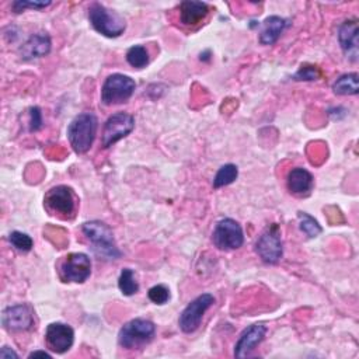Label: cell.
<instances>
[{
  "label": "cell",
  "mask_w": 359,
  "mask_h": 359,
  "mask_svg": "<svg viewBox=\"0 0 359 359\" xmlns=\"http://www.w3.org/2000/svg\"><path fill=\"white\" fill-rule=\"evenodd\" d=\"M297 219H299V229L309 237V238H314L317 237L323 229L321 226L318 224V222L310 216L309 213L306 212H299L297 213Z\"/></svg>",
  "instance_id": "cb8c5ba5"
},
{
  "label": "cell",
  "mask_w": 359,
  "mask_h": 359,
  "mask_svg": "<svg viewBox=\"0 0 359 359\" xmlns=\"http://www.w3.org/2000/svg\"><path fill=\"white\" fill-rule=\"evenodd\" d=\"M149 299L156 304H164L170 299V290L164 285H156L149 289L147 292Z\"/></svg>",
  "instance_id": "484cf974"
},
{
  "label": "cell",
  "mask_w": 359,
  "mask_h": 359,
  "mask_svg": "<svg viewBox=\"0 0 359 359\" xmlns=\"http://www.w3.org/2000/svg\"><path fill=\"white\" fill-rule=\"evenodd\" d=\"M237 175H238L237 165H234V164L222 165L213 178V188L217 189V188L230 185L231 182H234L237 180Z\"/></svg>",
  "instance_id": "44dd1931"
},
{
  "label": "cell",
  "mask_w": 359,
  "mask_h": 359,
  "mask_svg": "<svg viewBox=\"0 0 359 359\" xmlns=\"http://www.w3.org/2000/svg\"><path fill=\"white\" fill-rule=\"evenodd\" d=\"M135 128V118L128 112H115L104 123L102 146L105 149L115 144L118 140L126 137Z\"/></svg>",
  "instance_id": "9c48e42d"
},
{
  "label": "cell",
  "mask_w": 359,
  "mask_h": 359,
  "mask_svg": "<svg viewBox=\"0 0 359 359\" xmlns=\"http://www.w3.org/2000/svg\"><path fill=\"white\" fill-rule=\"evenodd\" d=\"M212 241L219 250H237L244 243V233L241 226L236 220L226 217L216 223L215 230L212 233Z\"/></svg>",
  "instance_id": "8992f818"
},
{
  "label": "cell",
  "mask_w": 359,
  "mask_h": 359,
  "mask_svg": "<svg viewBox=\"0 0 359 359\" xmlns=\"http://www.w3.org/2000/svg\"><path fill=\"white\" fill-rule=\"evenodd\" d=\"M42 128V114L39 107L29 108V130L36 132Z\"/></svg>",
  "instance_id": "f1b7e54d"
},
{
  "label": "cell",
  "mask_w": 359,
  "mask_h": 359,
  "mask_svg": "<svg viewBox=\"0 0 359 359\" xmlns=\"http://www.w3.org/2000/svg\"><path fill=\"white\" fill-rule=\"evenodd\" d=\"M50 4V1H14L11 4L14 13H21L24 11L25 8H34V10H42L45 7H48Z\"/></svg>",
  "instance_id": "83f0119b"
},
{
  "label": "cell",
  "mask_w": 359,
  "mask_h": 359,
  "mask_svg": "<svg viewBox=\"0 0 359 359\" xmlns=\"http://www.w3.org/2000/svg\"><path fill=\"white\" fill-rule=\"evenodd\" d=\"M338 41L346 59L351 62L358 60V22L356 20H346L338 28Z\"/></svg>",
  "instance_id": "9a60e30c"
},
{
  "label": "cell",
  "mask_w": 359,
  "mask_h": 359,
  "mask_svg": "<svg viewBox=\"0 0 359 359\" xmlns=\"http://www.w3.org/2000/svg\"><path fill=\"white\" fill-rule=\"evenodd\" d=\"M88 20L97 32L108 38H116L125 31V20L101 3H93L88 7Z\"/></svg>",
  "instance_id": "3957f363"
},
{
  "label": "cell",
  "mask_w": 359,
  "mask_h": 359,
  "mask_svg": "<svg viewBox=\"0 0 359 359\" xmlns=\"http://www.w3.org/2000/svg\"><path fill=\"white\" fill-rule=\"evenodd\" d=\"M118 286H119V290L122 292V294H125V296H132L139 290V283L136 280L135 272L130 268L122 269L119 279H118Z\"/></svg>",
  "instance_id": "7402d4cb"
},
{
  "label": "cell",
  "mask_w": 359,
  "mask_h": 359,
  "mask_svg": "<svg viewBox=\"0 0 359 359\" xmlns=\"http://www.w3.org/2000/svg\"><path fill=\"white\" fill-rule=\"evenodd\" d=\"M8 241H10V244H11L15 250H18V251H21V252H28V251H31V248H32V245H34L32 238H31L28 234L22 233V231H11L10 236H8Z\"/></svg>",
  "instance_id": "d4e9b609"
},
{
  "label": "cell",
  "mask_w": 359,
  "mask_h": 359,
  "mask_svg": "<svg viewBox=\"0 0 359 359\" xmlns=\"http://www.w3.org/2000/svg\"><path fill=\"white\" fill-rule=\"evenodd\" d=\"M332 90L338 95H355L359 93L358 86V74L356 73H346L339 76L335 83L332 84Z\"/></svg>",
  "instance_id": "ffe728a7"
},
{
  "label": "cell",
  "mask_w": 359,
  "mask_h": 359,
  "mask_svg": "<svg viewBox=\"0 0 359 359\" xmlns=\"http://www.w3.org/2000/svg\"><path fill=\"white\" fill-rule=\"evenodd\" d=\"M314 185V178L311 172L306 168L296 167L287 174V188L296 196H306L310 194Z\"/></svg>",
  "instance_id": "e0dca14e"
},
{
  "label": "cell",
  "mask_w": 359,
  "mask_h": 359,
  "mask_svg": "<svg viewBox=\"0 0 359 359\" xmlns=\"http://www.w3.org/2000/svg\"><path fill=\"white\" fill-rule=\"evenodd\" d=\"M45 339L50 351L56 353H65L73 345L74 331L65 323H52L46 328Z\"/></svg>",
  "instance_id": "7c38bea8"
},
{
  "label": "cell",
  "mask_w": 359,
  "mask_h": 359,
  "mask_svg": "<svg viewBox=\"0 0 359 359\" xmlns=\"http://www.w3.org/2000/svg\"><path fill=\"white\" fill-rule=\"evenodd\" d=\"M209 13V7L203 1L187 0L180 4V21L187 27L201 24Z\"/></svg>",
  "instance_id": "ac0fdd59"
},
{
  "label": "cell",
  "mask_w": 359,
  "mask_h": 359,
  "mask_svg": "<svg viewBox=\"0 0 359 359\" xmlns=\"http://www.w3.org/2000/svg\"><path fill=\"white\" fill-rule=\"evenodd\" d=\"M36 356H42V358H50V353L45 352V351H34L29 353V358H36Z\"/></svg>",
  "instance_id": "4dcf8cb0"
},
{
  "label": "cell",
  "mask_w": 359,
  "mask_h": 359,
  "mask_svg": "<svg viewBox=\"0 0 359 359\" xmlns=\"http://www.w3.org/2000/svg\"><path fill=\"white\" fill-rule=\"evenodd\" d=\"M255 252L266 264H276L283 254L282 238L278 224L268 226L255 243Z\"/></svg>",
  "instance_id": "ba28073f"
},
{
  "label": "cell",
  "mask_w": 359,
  "mask_h": 359,
  "mask_svg": "<svg viewBox=\"0 0 359 359\" xmlns=\"http://www.w3.org/2000/svg\"><path fill=\"white\" fill-rule=\"evenodd\" d=\"M266 334V327L264 324H252L247 327L238 341L234 345V356L236 358H245L248 356L257 345H259Z\"/></svg>",
  "instance_id": "5bb4252c"
},
{
  "label": "cell",
  "mask_w": 359,
  "mask_h": 359,
  "mask_svg": "<svg viewBox=\"0 0 359 359\" xmlns=\"http://www.w3.org/2000/svg\"><path fill=\"white\" fill-rule=\"evenodd\" d=\"M91 275V261L84 252H72L60 264V278L65 282L83 283Z\"/></svg>",
  "instance_id": "30bf717a"
},
{
  "label": "cell",
  "mask_w": 359,
  "mask_h": 359,
  "mask_svg": "<svg viewBox=\"0 0 359 359\" xmlns=\"http://www.w3.org/2000/svg\"><path fill=\"white\" fill-rule=\"evenodd\" d=\"M0 358L1 359H10V358H18V353H15L13 349L8 346H3L0 351Z\"/></svg>",
  "instance_id": "f546056e"
},
{
  "label": "cell",
  "mask_w": 359,
  "mask_h": 359,
  "mask_svg": "<svg viewBox=\"0 0 359 359\" xmlns=\"http://www.w3.org/2000/svg\"><path fill=\"white\" fill-rule=\"evenodd\" d=\"M287 21L279 15H269L262 24V31L259 34V42L262 45H272L278 41L283 29L286 28Z\"/></svg>",
  "instance_id": "d6986e66"
},
{
  "label": "cell",
  "mask_w": 359,
  "mask_h": 359,
  "mask_svg": "<svg viewBox=\"0 0 359 359\" xmlns=\"http://www.w3.org/2000/svg\"><path fill=\"white\" fill-rule=\"evenodd\" d=\"M81 231L86 238L91 243V248L94 254L105 261L118 259L121 257V251L116 247L114 233L108 224L100 220L86 222L81 226Z\"/></svg>",
  "instance_id": "6da1fadb"
},
{
  "label": "cell",
  "mask_w": 359,
  "mask_h": 359,
  "mask_svg": "<svg viewBox=\"0 0 359 359\" xmlns=\"http://www.w3.org/2000/svg\"><path fill=\"white\" fill-rule=\"evenodd\" d=\"M50 38L45 32L32 34L20 48V56L24 60H32L46 56L50 52Z\"/></svg>",
  "instance_id": "2e32d148"
},
{
  "label": "cell",
  "mask_w": 359,
  "mask_h": 359,
  "mask_svg": "<svg viewBox=\"0 0 359 359\" xmlns=\"http://www.w3.org/2000/svg\"><path fill=\"white\" fill-rule=\"evenodd\" d=\"M215 303V297L210 293H202L195 297L188 306L182 310L178 318V325L182 332L191 334L196 331L202 323V318L206 310Z\"/></svg>",
  "instance_id": "52a82bcc"
},
{
  "label": "cell",
  "mask_w": 359,
  "mask_h": 359,
  "mask_svg": "<svg viewBox=\"0 0 359 359\" xmlns=\"http://www.w3.org/2000/svg\"><path fill=\"white\" fill-rule=\"evenodd\" d=\"M320 76H321V73H320L318 67L304 65V66H302V67L296 72V74L293 76V79H294V80H307V81H310V80H317Z\"/></svg>",
  "instance_id": "4316f807"
},
{
  "label": "cell",
  "mask_w": 359,
  "mask_h": 359,
  "mask_svg": "<svg viewBox=\"0 0 359 359\" xmlns=\"http://www.w3.org/2000/svg\"><path fill=\"white\" fill-rule=\"evenodd\" d=\"M1 321L8 331H27L34 324V316L27 304H15L4 309Z\"/></svg>",
  "instance_id": "4fadbf2b"
},
{
  "label": "cell",
  "mask_w": 359,
  "mask_h": 359,
  "mask_svg": "<svg viewBox=\"0 0 359 359\" xmlns=\"http://www.w3.org/2000/svg\"><path fill=\"white\" fill-rule=\"evenodd\" d=\"M45 206L60 216H70L74 212V195L72 188L66 185H57L50 188L45 195Z\"/></svg>",
  "instance_id": "8fae6325"
},
{
  "label": "cell",
  "mask_w": 359,
  "mask_h": 359,
  "mask_svg": "<svg viewBox=\"0 0 359 359\" xmlns=\"http://www.w3.org/2000/svg\"><path fill=\"white\" fill-rule=\"evenodd\" d=\"M128 63L135 69H143L149 63V52L142 45H135L128 49L126 52Z\"/></svg>",
  "instance_id": "603a6c76"
},
{
  "label": "cell",
  "mask_w": 359,
  "mask_h": 359,
  "mask_svg": "<svg viewBox=\"0 0 359 359\" xmlns=\"http://www.w3.org/2000/svg\"><path fill=\"white\" fill-rule=\"evenodd\" d=\"M136 88L132 77L121 73L108 76L101 87V101L105 105H116L126 102Z\"/></svg>",
  "instance_id": "5b68a950"
},
{
  "label": "cell",
  "mask_w": 359,
  "mask_h": 359,
  "mask_svg": "<svg viewBox=\"0 0 359 359\" xmlns=\"http://www.w3.org/2000/svg\"><path fill=\"white\" fill-rule=\"evenodd\" d=\"M98 119L91 112H83L77 115L67 126V137L70 146L77 154L87 153L97 135Z\"/></svg>",
  "instance_id": "7a4b0ae2"
},
{
  "label": "cell",
  "mask_w": 359,
  "mask_h": 359,
  "mask_svg": "<svg viewBox=\"0 0 359 359\" xmlns=\"http://www.w3.org/2000/svg\"><path fill=\"white\" fill-rule=\"evenodd\" d=\"M156 332V325L146 318L128 321L118 334V342L125 349H137L149 344Z\"/></svg>",
  "instance_id": "277c9868"
}]
</instances>
